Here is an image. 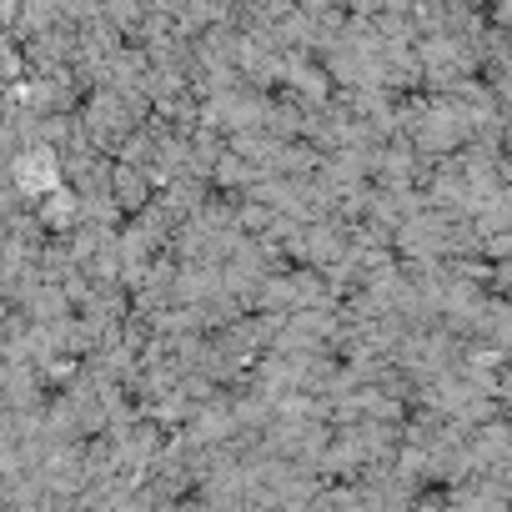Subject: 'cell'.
I'll return each instance as SVG.
<instances>
[{"label":"cell","instance_id":"cell-1","mask_svg":"<svg viewBox=\"0 0 512 512\" xmlns=\"http://www.w3.org/2000/svg\"><path fill=\"white\" fill-rule=\"evenodd\" d=\"M76 121H81L86 141H91L96 151H106V156H116V146H121V141H126V131L136 126V121H131V111H126V101H121V91H111V86L86 91V96H81V106H76Z\"/></svg>","mask_w":512,"mask_h":512},{"label":"cell","instance_id":"cell-2","mask_svg":"<svg viewBox=\"0 0 512 512\" xmlns=\"http://www.w3.org/2000/svg\"><path fill=\"white\" fill-rule=\"evenodd\" d=\"M111 196H116V206L131 216V211H141V206L151 201V176H146L141 166L111 156Z\"/></svg>","mask_w":512,"mask_h":512},{"label":"cell","instance_id":"cell-3","mask_svg":"<svg viewBox=\"0 0 512 512\" xmlns=\"http://www.w3.org/2000/svg\"><path fill=\"white\" fill-rule=\"evenodd\" d=\"M31 211H36V221H41L46 231H71V226H76V191H71L66 181H56L51 191H41V196L31 201Z\"/></svg>","mask_w":512,"mask_h":512},{"label":"cell","instance_id":"cell-4","mask_svg":"<svg viewBox=\"0 0 512 512\" xmlns=\"http://www.w3.org/2000/svg\"><path fill=\"white\" fill-rule=\"evenodd\" d=\"M256 176H262V171H256L251 161H241L236 151H226V146H221V156H216V161H211V171H206L211 191H221V196H241Z\"/></svg>","mask_w":512,"mask_h":512},{"label":"cell","instance_id":"cell-5","mask_svg":"<svg viewBox=\"0 0 512 512\" xmlns=\"http://www.w3.org/2000/svg\"><path fill=\"white\" fill-rule=\"evenodd\" d=\"M0 507H6V502H0Z\"/></svg>","mask_w":512,"mask_h":512}]
</instances>
